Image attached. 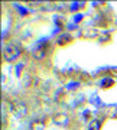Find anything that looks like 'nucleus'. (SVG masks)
Segmentation results:
<instances>
[{
	"label": "nucleus",
	"instance_id": "obj_1",
	"mask_svg": "<svg viewBox=\"0 0 117 130\" xmlns=\"http://www.w3.org/2000/svg\"><path fill=\"white\" fill-rule=\"evenodd\" d=\"M20 48L18 46V45H14V43H9V45H6L5 49H3V58H5V61H7V62H13V61H16L20 56Z\"/></svg>",
	"mask_w": 117,
	"mask_h": 130
},
{
	"label": "nucleus",
	"instance_id": "obj_2",
	"mask_svg": "<svg viewBox=\"0 0 117 130\" xmlns=\"http://www.w3.org/2000/svg\"><path fill=\"white\" fill-rule=\"evenodd\" d=\"M10 111L13 113L16 117H23L28 114V107L25 104H22V103H14V104H12V110Z\"/></svg>",
	"mask_w": 117,
	"mask_h": 130
},
{
	"label": "nucleus",
	"instance_id": "obj_3",
	"mask_svg": "<svg viewBox=\"0 0 117 130\" xmlns=\"http://www.w3.org/2000/svg\"><path fill=\"white\" fill-rule=\"evenodd\" d=\"M46 51H48L46 45H38V46L32 51V56L35 58V59L41 61V59H43V58L46 56Z\"/></svg>",
	"mask_w": 117,
	"mask_h": 130
},
{
	"label": "nucleus",
	"instance_id": "obj_4",
	"mask_svg": "<svg viewBox=\"0 0 117 130\" xmlns=\"http://www.w3.org/2000/svg\"><path fill=\"white\" fill-rule=\"evenodd\" d=\"M54 121H55V124H58V126H68L70 119H68V116H66L65 113H58V114L54 116Z\"/></svg>",
	"mask_w": 117,
	"mask_h": 130
},
{
	"label": "nucleus",
	"instance_id": "obj_5",
	"mask_svg": "<svg viewBox=\"0 0 117 130\" xmlns=\"http://www.w3.org/2000/svg\"><path fill=\"white\" fill-rule=\"evenodd\" d=\"M71 41H72V36H71L70 33H61L59 36L56 38V43H58V45H61V46L68 45Z\"/></svg>",
	"mask_w": 117,
	"mask_h": 130
},
{
	"label": "nucleus",
	"instance_id": "obj_6",
	"mask_svg": "<svg viewBox=\"0 0 117 130\" xmlns=\"http://www.w3.org/2000/svg\"><path fill=\"white\" fill-rule=\"evenodd\" d=\"M29 130H45V121L42 120H33L29 124Z\"/></svg>",
	"mask_w": 117,
	"mask_h": 130
},
{
	"label": "nucleus",
	"instance_id": "obj_7",
	"mask_svg": "<svg viewBox=\"0 0 117 130\" xmlns=\"http://www.w3.org/2000/svg\"><path fill=\"white\" fill-rule=\"evenodd\" d=\"M100 129H101V120H98V119H94V120L90 121L88 130H100Z\"/></svg>",
	"mask_w": 117,
	"mask_h": 130
},
{
	"label": "nucleus",
	"instance_id": "obj_8",
	"mask_svg": "<svg viewBox=\"0 0 117 130\" xmlns=\"http://www.w3.org/2000/svg\"><path fill=\"white\" fill-rule=\"evenodd\" d=\"M103 88H110V87H113L114 85V79L111 78H104L103 81H101V84H100Z\"/></svg>",
	"mask_w": 117,
	"mask_h": 130
},
{
	"label": "nucleus",
	"instance_id": "obj_9",
	"mask_svg": "<svg viewBox=\"0 0 117 130\" xmlns=\"http://www.w3.org/2000/svg\"><path fill=\"white\" fill-rule=\"evenodd\" d=\"M113 117H114V119H117V110L114 111V114H113Z\"/></svg>",
	"mask_w": 117,
	"mask_h": 130
}]
</instances>
